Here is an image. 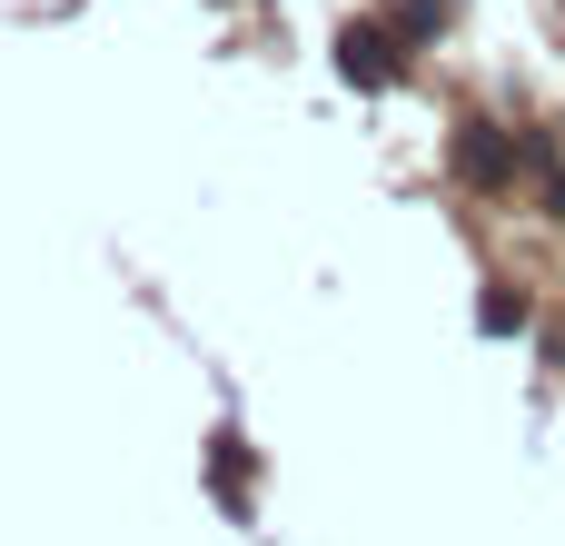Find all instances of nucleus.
<instances>
[{
    "instance_id": "f257e3e1",
    "label": "nucleus",
    "mask_w": 565,
    "mask_h": 546,
    "mask_svg": "<svg viewBox=\"0 0 565 546\" xmlns=\"http://www.w3.org/2000/svg\"><path fill=\"white\" fill-rule=\"evenodd\" d=\"M338 70H348L358 90H387V80L407 70V30H377V20H358V30L338 40Z\"/></svg>"
},
{
    "instance_id": "f03ea898",
    "label": "nucleus",
    "mask_w": 565,
    "mask_h": 546,
    "mask_svg": "<svg viewBox=\"0 0 565 546\" xmlns=\"http://www.w3.org/2000/svg\"><path fill=\"white\" fill-rule=\"evenodd\" d=\"M457 169H467L477 189H507V169H516V139H507L497 119H467V129H457Z\"/></svg>"
}]
</instances>
